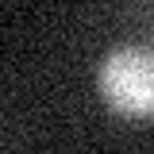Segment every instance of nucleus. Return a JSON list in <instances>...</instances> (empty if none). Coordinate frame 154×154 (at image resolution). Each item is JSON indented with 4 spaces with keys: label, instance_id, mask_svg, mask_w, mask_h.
I'll return each mask as SVG.
<instances>
[{
    "label": "nucleus",
    "instance_id": "1",
    "mask_svg": "<svg viewBox=\"0 0 154 154\" xmlns=\"http://www.w3.org/2000/svg\"><path fill=\"white\" fill-rule=\"evenodd\" d=\"M100 93L119 116H154V50L150 46H116L100 62Z\"/></svg>",
    "mask_w": 154,
    "mask_h": 154
}]
</instances>
